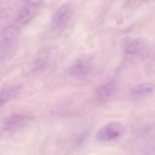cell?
<instances>
[{
	"label": "cell",
	"instance_id": "cell-10",
	"mask_svg": "<svg viewBox=\"0 0 155 155\" xmlns=\"http://www.w3.org/2000/svg\"><path fill=\"white\" fill-rule=\"evenodd\" d=\"M154 89V87L150 83H143L136 85L131 87L130 91L134 95H145L150 93Z\"/></svg>",
	"mask_w": 155,
	"mask_h": 155
},
{
	"label": "cell",
	"instance_id": "cell-5",
	"mask_svg": "<svg viewBox=\"0 0 155 155\" xmlns=\"http://www.w3.org/2000/svg\"><path fill=\"white\" fill-rule=\"evenodd\" d=\"M29 120V117L25 115H13L6 120L4 127L5 129L8 131H15L25 126Z\"/></svg>",
	"mask_w": 155,
	"mask_h": 155
},
{
	"label": "cell",
	"instance_id": "cell-8",
	"mask_svg": "<svg viewBox=\"0 0 155 155\" xmlns=\"http://www.w3.org/2000/svg\"><path fill=\"white\" fill-rule=\"evenodd\" d=\"M90 69V64L86 59L78 60L71 68L70 72L74 76H83L87 74Z\"/></svg>",
	"mask_w": 155,
	"mask_h": 155
},
{
	"label": "cell",
	"instance_id": "cell-2",
	"mask_svg": "<svg viewBox=\"0 0 155 155\" xmlns=\"http://www.w3.org/2000/svg\"><path fill=\"white\" fill-rule=\"evenodd\" d=\"M42 2L40 1H28L25 5L18 12L16 20L21 25H26L30 22L36 14L38 10L41 7Z\"/></svg>",
	"mask_w": 155,
	"mask_h": 155
},
{
	"label": "cell",
	"instance_id": "cell-4",
	"mask_svg": "<svg viewBox=\"0 0 155 155\" xmlns=\"http://www.w3.org/2000/svg\"><path fill=\"white\" fill-rule=\"evenodd\" d=\"M19 33V30L16 26L11 25L5 28L2 33V41L4 46H14L18 39Z\"/></svg>",
	"mask_w": 155,
	"mask_h": 155
},
{
	"label": "cell",
	"instance_id": "cell-11",
	"mask_svg": "<svg viewBox=\"0 0 155 155\" xmlns=\"http://www.w3.org/2000/svg\"><path fill=\"white\" fill-rule=\"evenodd\" d=\"M47 62V58L46 56H40L37 58L33 63V68L35 70L43 68Z\"/></svg>",
	"mask_w": 155,
	"mask_h": 155
},
{
	"label": "cell",
	"instance_id": "cell-3",
	"mask_svg": "<svg viewBox=\"0 0 155 155\" xmlns=\"http://www.w3.org/2000/svg\"><path fill=\"white\" fill-rule=\"evenodd\" d=\"M124 49L127 54L139 57H145L148 52L147 44L140 38L134 39L128 41L125 44Z\"/></svg>",
	"mask_w": 155,
	"mask_h": 155
},
{
	"label": "cell",
	"instance_id": "cell-7",
	"mask_svg": "<svg viewBox=\"0 0 155 155\" xmlns=\"http://www.w3.org/2000/svg\"><path fill=\"white\" fill-rule=\"evenodd\" d=\"M117 87L116 82L113 81L101 86L96 91V96L98 100L102 102L109 100L115 93Z\"/></svg>",
	"mask_w": 155,
	"mask_h": 155
},
{
	"label": "cell",
	"instance_id": "cell-9",
	"mask_svg": "<svg viewBox=\"0 0 155 155\" xmlns=\"http://www.w3.org/2000/svg\"><path fill=\"white\" fill-rule=\"evenodd\" d=\"M21 89V85H15L4 89L0 94L1 107H2L13 98L20 91Z\"/></svg>",
	"mask_w": 155,
	"mask_h": 155
},
{
	"label": "cell",
	"instance_id": "cell-1",
	"mask_svg": "<svg viewBox=\"0 0 155 155\" xmlns=\"http://www.w3.org/2000/svg\"><path fill=\"white\" fill-rule=\"evenodd\" d=\"M125 128L121 123L112 121L100 129L96 135V139L100 142H107L121 137Z\"/></svg>",
	"mask_w": 155,
	"mask_h": 155
},
{
	"label": "cell",
	"instance_id": "cell-6",
	"mask_svg": "<svg viewBox=\"0 0 155 155\" xmlns=\"http://www.w3.org/2000/svg\"><path fill=\"white\" fill-rule=\"evenodd\" d=\"M72 15V9L68 5L61 6L54 15L53 22L57 28H61L69 21Z\"/></svg>",
	"mask_w": 155,
	"mask_h": 155
}]
</instances>
